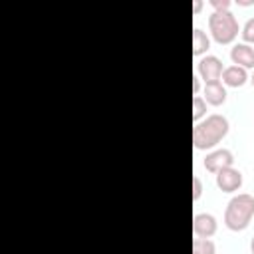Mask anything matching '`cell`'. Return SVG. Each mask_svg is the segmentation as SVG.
<instances>
[{
	"label": "cell",
	"instance_id": "18",
	"mask_svg": "<svg viewBox=\"0 0 254 254\" xmlns=\"http://www.w3.org/2000/svg\"><path fill=\"white\" fill-rule=\"evenodd\" d=\"M200 10V0H194V12H198Z\"/></svg>",
	"mask_w": 254,
	"mask_h": 254
},
{
	"label": "cell",
	"instance_id": "6",
	"mask_svg": "<svg viewBox=\"0 0 254 254\" xmlns=\"http://www.w3.org/2000/svg\"><path fill=\"white\" fill-rule=\"evenodd\" d=\"M216 187L222 192H234L242 187V173L234 167H226L216 173Z\"/></svg>",
	"mask_w": 254,
	"mask_h": 254
},
{
	"label": "cell",
	"instance_id": "7",
	"mask_svg": "<svg viewBox=\"0 0 254 254\" xmlns=\"http://www.w3.org/2000/svg\"><path fill=\"white\" fill-rule=\"evenodd\" d=\"M192 230L198 238H210L216 232V218L208 212H198L192 218Z\"/></svg>",
	"mask_w": 254,
	"mask_h": 254
},
{
	"label": "cell",
	"instance_id": "15",
	"mask_svg": "<svg viewBox=\"0 0 254 254\" xmlns=\"http://www.w3.org/2000/svg\"><path fill=\"white\" fill-rule=\"evenodd\" d=\"M202 194V183L198 177H192V200H198Z\"/></svg>",
	"mask_w": 254,
	"mask_h": 254
},
{
	"label": "cell",
	"instance_id": "21",
	"mask_svg": "<svg viewBox=\"0 0 254 254\" xmlns=\"http://www.w3.org/2000/svg\"><path fill=\"white\" fill-rule=\"evenodd\" d=\"M250 81H252V85H254V73H252V77H250Z\"/></svg>",
	"mask_w": 254,
	"mask_h": 254
},
{
	"label": "cell",
	"instance_id": "19",
	"mask_svg": "<svg viewBox=\"0 0 254 254\" xmlns=\"http://www.w3.org/2000/svg\"><path fill=\"white\" fill-rule=\"evenodd\" d=\"M238 4H242V6H248V4H252L250 0H238Z\"/></svg>",
	"mask_w": 254,
	"mask_h": 254
},
{
	"label": "cell",
	"instance_id": "8",
	"mask_svg": "<svg viewBox=\"0 0 254 254\" xmlns=\"http://www.w3.org/2000/svg\"><path fill=\"white\" fill-rule=\"evenodd\" d=\"M230 60L234 65H240L244 69L254 67V50L248 44H234L230 50Z\"/></svg>",
	"mask_w": 254,
	"mask_h": 254
},
{
	"label": "cell",
	"instance_id": "16",
	"mask_svg": "<svg viewBox=\"0 0 254 254\" xmlns=\"http://www.w3.org/2000/svg\"><path fill=\"white\" fill-rule=\"evenodd\" d=\"M214 10H230V0H210Z\"/></svg>",
	"mask_w": 254,
	"mask_h": 254
},
{
	"label": "cell",
	"instance_id": "3",
	"mask_svg": "<svg viewBox=\"0 0 254 254\" xmlns=\"http://www.w3.org/2000/svg\"><path fill=\"white\" fill-rule=\"evenodd\" d=\"M208 28L218 44H230L238 36V20L230 10H214L208 16Z\"/></svg>",
	"mask_w": 254,
	"mask_h": 254
},
{
	"label": "cell",
	"instance_id": "2",
	"mask_svg": "<svg viewBox=\"0 0 254 254\" xmlns=\"http://www.w3.org/2000/svg\"><path fill=\"white\" fill-rule=\"evenodd\" d=\"M252 214H254V196L248 192H240L228 200L224 210V224L234 232L244 230L250 224Z\"/></svg>",
	"mask_w": 254,
	"mask_h": 254
},
{
	"label": "cell",
	"instance_id": "9",
	"mask_svg": "<svg viewBox=\"0 0 254 254\" xmlns=\"http://www.w3.org/2000/svg\"><path fill=\"white\" fill-rule=\"evenodd\" d=\"M246 79H248V71L244 67H240V65L232 64V65L224 67V71H222V81L226 85H230V87H240V85L246 83Z\"/></svg>",
	"mask_w": 254,
	"mask_h": 254
},
{
	"label": "cell",
	"instance_id": "12",
	"mask_svg": "<svg viewBox=\"0 0 254 254\" xmlns=\"http://www.w3.org/2000/svg\"><path fill=\"white\" fill-rule=\"evenodd\" d=\"M216 246L208 238H194L192 240V254H214Z\"/></svg>",
	"mask_w": 254,
	"mask_h": 254
},
{
	"label": "cell",
	"instance_id": "1",
	"mask_svg": "<svg viewBox=\"0 0 254 254\" xmlns=\"http://www.w3.org/2000/svg\"><path fill=\"white\" fill-rule=\"evenodd\" d=\"M228 133V119L224 115H218V113H212L208 115L204 121H198L194 123V129H192V143L196 149H212L216 147L224 135Z\"/></svg>",
	"mask_w": 254,
	"mask_h": 254
},
{
	"label": "cell",
	"instance_id": "10",
	"mask_svg": "<svg viewBox=\"0 0 254 254\" xmlns=\"http://www.w3.org/2000/svg\"><path fill=\"white\" fill-rule=\"evenodd\" d=\"M204 101L210 105H222L226 101V87L220 81L204 83Z\"/></svg>",
	"mask_w": 254,
	"mask_h": 254
},
{
	"label": "cell",
	"instance_id": "11",
	"mask_svg": "<svg viewBox=\"0 0 254 254\" xmlns=\"http://www.w3.org/2000/svg\"><path fill=\"white\" fill-rule=\"evenodd\" d=\"M208 48H210V40H208L206 32H202L200 28H194L192 30V54L194 56H200Z\"/></svg>",
	"mask_w": 254,
	"mask_h": 254
},
{
	"label": "cell",
	"instance_id": "20",
	"mask_svg": "<svg viewBox=\"0 0 254 254\" xmlns=\"http://www.w3.org/2000/svg\"><path fill=\"white\" fill-rule=\"evenodd\" d=\"M250 250H252V254H254V238H252V242H250Z\"/></svg>",
	"mask_w": 254,
	"mask_h": 254
},
{
	"label": "cell",
	"instance_id": "14",
	"mask_svg": "<svg viewBox=\"0 0 254 254\" xmlns=\"http://www.w3.org/2000/svg\"><path fill=\"white\" fill-rule=\"evenodd\" d=\"M242 38H244V42H254V18H248L246 20V24L242 26Z\"/></svg>",
	"mask_w": 254,
	"mask_h": 254
},
{
	"label": "cell",
	"instance_id": "5",
	"mask_svg": "<svg viewBox=\"0 0 254 254\" xmlns=\"http://www.w3.org/2000/svg\"><path fill=\"white\" fill-rule=\"evenodd\" d=\"M204 169L206 171H210V173H218V171H222V169H226V167H232V163H234V157H232V153L228 151V149H214V151H210L206 157H204Z\"/></svg>",
	"mask_w": 254,
	"mask_h": 254
},
{
	"label": "cell",
	"instance_id": "13",
	"mask_svg": "<svg viewBox=\"0 0 254 254\" xmlns=\"http://www.w3.org/2000/svg\"><path fill=\"white\" fill-rule=\"evenodd\" d=\"M202 115H206V101H204V97L194 95L192 97V121L198 123V119Z\"/></svg>",
	"mask_w": 254,
	"mask_h": 254
},
{
	"label": "cell",
	"instance_id": "4",
	"mask_svg": "<svg viewBox=\"0 0 254 254\" xmlns=\"http://www.w3.org/2000/svg\"><path fill=\"white\" fill-rule=\"evenodd\" d=\"M222 71H224L222 62H220V58H216V56H204V58H200L198 64H196V73H198L200 79H204V83L220 81Z\"/></svg>",
	"mask_w": 254,
	"mask_h": 254
},
{
	"label": "cell",
	"instance_id": "17",
	"mask_svg": "<svg viewBox=\"0 0 254 254\" xmlns=\"http://www.w3.org/2000/svg\"><path fill=\"white\" fill-rule=\"evenodd\" d=\"M198 89H200V77H198V73H194L192 75V93L198 95Z\"/></svg>",
	"mask_w": 254,
	"mask_h": 254
}]
</instances>
